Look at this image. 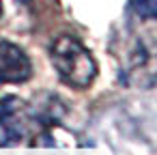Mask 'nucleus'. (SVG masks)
Listing matches in <instances>:
<instances>
[{"mask_svg": "<svg viewBox=\"0 0 157 155\" xmlns=\"http://www.w3.org/2000/svg\"><path fill=\"white\" fill-rule=\"evenodd\" d=\"M52 63L63 82L75 88L88 86L97 76V63L90 52L69 35H63L52 43Z\"/></svg>", "mask_w": 157, "mask_h": 155, "instance_id": "obj_1", "label": "nucleus"}, {"mask_svg": "<svg viewBox=\"0 0 157 155\" xmlns=\"http://www.w3.org/2000/svg\"><path fill=\"white\" fill-rule=\"evenodd\" d=\"M26 108L17 97H5L0 101V144H13L26 134Z\"/></svg>", "mask_w": 157, "mask_h": 155, "instance_id": "obj_2", "label": "nucleus"}, {"mask_svg": "<svg viewBox=\"0 0 157 155\" xmlns=\"http://www.w3.org/2000/svg\"><path fill=\"white\" fill-rule=\"evenodd\" d=\"M33 73L30 58L11 41H0V82H26Z\"/></svg>", "mask_w": 157, "mask_h": 155, "instance_id": "obj_3", "label": "nucleus"}, {"mask_svg": "<svg viewBox=\"0 0 157 155\" xmlns=\"http://www.w3.org/2000/svg\"><path fill=\"white\" fill-rule=\"evenodd\" d=\"M131 7L144 20H155L157 15V0H131Z\"/></svg>", "mask_w": 157, "mask_h": 155, "instance_id": "obj_4", "label": "nucleus"}, {"mask_svg": "<svg viewBox=\"0 0 157 155\" xmlns=\"http://www.w3.org/2000/svg\"><path fill=\"white\" fill-rule=\"evenodd\" d=\"M0 15H2V0H0Z\"/></svg>", "mask_w": 157, "mask_h": 155, "instance_id": "obj_5", "label": "nucleus"}]
</instances>
